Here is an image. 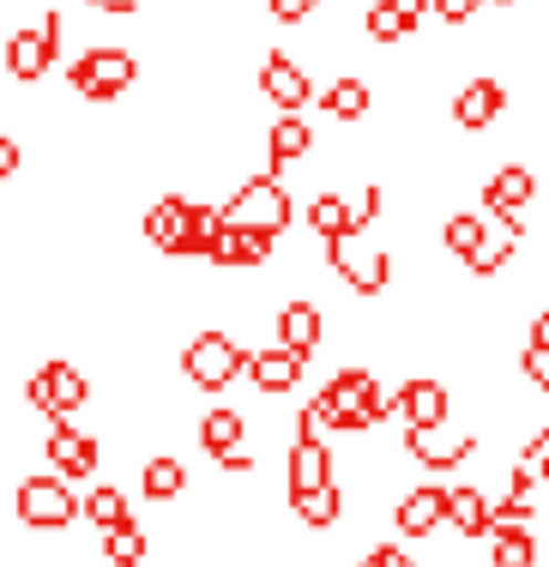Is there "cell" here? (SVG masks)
Returning a JSON list of instances; mask_svg holds the SVG:
<instances>
[{"mask_svg": "<svg viewBox=\"0 0 549 567\" xmlns=\"http://www.w3.org/2000/svg\"><path fill=\"white\" fill-rule=\"evenodd\" d=\"M224 218L230 224H248V229H266V236H284L290 224H297V199H290L284 175H248V182H236V194L224 199Z\"/></svg>", "mask_w": 549, "mask_h": 567, "instance_id": "6da1fadb", "label": "cell"}, {"mask_svg": "<svg viewBox=\"0 0 549 567\" xmlns=\"http://www.w3.org/2000/svg\"><path fill=\"white\" fill-rule=\"evenodd\" d=\"M182 374H187V386H199V393H224V386H236L248 374V350L236 344L224 327H206V332L187 339Z\"/></svg>", "mask_w": 549, "mask_h": 567, "instance_id": "7a4b0ae2", "label": "cell"}, {"mask_svg": "<svg viewBox=\"0 0 549 567\" xmlns=\"http://www.w3.org/2000/svg\"><path fill=\"white\" fill-rule=\"evenodd\" d=\"M133 79H139V61H133L127 49H115V43H91L85 55L66 66V85H73L85 103H115L122 91H133Z\"/></svg>", "mask_w": 549, "mask_h": 567, "instance_id": "3957f363", "label": "cell"}, {"mask_svg": "<svg viewBox=\"0 0 549 567\" xmlns=\"http://www.w3.org/2000/svg\"><path fill=\"white\" fill-rule=\"evenodd\" d=\"M405 453H411V465L428 471V477H453V471H465L484 453V435H477V429H459V423L405 429Z\"/></svg>", "mask_w": 549, "mask_h": 567, "instance_id": "277c9868", "label": "cell"}, {"mask_svg": "<svg viewBox=\"0 0 549 567\" xmlns=\"http://www.w3.org/2000/svg\"><path fill=\"white\" fill-rule=\"evenodd\" d=\"M484 212L495 224H507V229H519V236H531L526 229V212L538 206V194H543V182H538V169L531 164H495L489 175H484Z\"/></svg>", "mask_w": 549, "mask_h": 567, "instance_id": "5b68a950", "label": "cell"}, {"mask_svg": "<svg viewBox=\"0 0 549 567\" xmlns=\"http://www.w3.org/2000/svg\"><path fill=\"white\" fill-rule=\"evenodd\" d=\"M12 513H19L24 532H66V525L85 513V502H79L61 477H24L19 495H12Z\"/></svg>", "mask_w": 549, "mask_h": 567, "instance_id": "8992f818", "label": "cell"}, {"mask_svg": "<svg viewBox=\"0 0 549 567\" xmlns=\"http://www.w3.org/2000/svg\"><path fill=\"white\" fill-rule=\"evenodd\" d=\"M24 399H31L37 411L49 416V423H66V416H73L79 404L91 399V381L73 369V362H43V369L24 381Z\"/></svg>", "mask_w": 549, "mask_h": 567, "instance_id": "52a82bcc", "label": "cell"}, {"mask_svg": "<svg viewBox=\"0 0 549 567\" xmlns=\"http://www.w3.org/2000/svg\"><path fill=\"white\" fill-rule=\"evenodd\" d=\"M260 97L272 103L278 115H302L308 97H314V73H308L297 55H284V49H266V61H260Z\"/></svg>", "mask_w": 549, "mask_h": 567, "instance_id": "ba28073f", "label": "cell"}, {"mask_svg": "<svg viewBox=\"0 0 549 567\" xmlns=\"http://www.w3.org/2000/svg\"><path fill=\"white\" fill-rule=\"evenodd\" d=\"M441 525H447V483H411L393 502V532L405 537V544H423Z\"/></svg>", "mask_w": 549, "mask_h": 567, "instance_id": "9c48e42d", "label": "cell"}, {"mask_svg": "<svg viewBox=\"0 0 549 567\" xmlns=\"http://www.w3.org/2000/svg\"><path fill=\"white\" fill-rule=\"evenodd\" d=\"M501 115H507V85L495 73H472L453 91V127L459 133H489Z\"/></svg>", "mask_w": 549, "mask_h": 567, "instance_id": "30bf717a", "label": "cell"}, {"mask_svg": "<svg viewBox=\"0 0 549 567\" xmlns=\"http://www.w3.org/2000/svg\"><path fill=\"white\" fill-rule=\"evenodd\" d=\"M284 477H290V495H308V489H327V483H339V458H332L327 435H297V441H290Z\"/></svg>", "mask_w": 549, "mask_h": 567, "instance_id": "8fae6325", "label": "cell"}, {"mask_svg": "<svg viewBox=\"0 0 549 567\" xmlns=\"http://www.w3.org/2000/svg\"><path fill=\"white\" fill-rule=\"evenodd\" d=\"M398 416H405V429L453 423V386L441 381V374H417V381H398Z\"/></svg>", "mask_w": 549, "mask_h": 567, "instance_id": "7c38bea8", "label": "cell"}, {"mask_svg": "<svg viewBox=\"0 0 549 567\" xmlns=\"http://www.w3.org/2000/svg\"><path fill=\"white\" fill-rule=\"evenodd\" d=\"M302 369H308V357H297V350H284V344L248 350V381H253V393H266V399H290L302 386Z\"/></svg>", "mask_w": 549, "mask_h": 567, "instance_id": "4fadbf2b", "label": "cell"}, {"mask_svg": "<svg viewBox=\"0 0 549 567\" xmlns=\"http://www.w3.org/2000/svg\"><path fill=\"white\" fill-rule=\"evenodd\" d=\"M447 525L465 537V544H489L495 495L484 489V483H447Z\"/></svg>", "mask_w": 549, "mask_h": 567, "instance_id": "5bb4252c", "label": "cell"}, {"mask_svg": "<svg viewBox=\"0 0 549 567\" xmlns=\"http://www.w3.org/2000/svg\"><path fill=\"white\" fill-rule=\"evenodd\" d=\"M272 332H278V344H284V350L314 357V350L327 344V315H320V302H308V296H290V302L278 308Z\"/></svg>", "mask_w": 549, "mask_h": 567, "instance_id": "9a60e30c", "label": "cell"}, {"mask_svg": "<svg viewBox=\"0 0 549 567\" xmlns=\"http://www.w3.org/2000/svg\"><path fill=\"white\" fill-rule=\"evenodd\" d=\"M187 218H194V199L164 194L152 212H145V241H152L157 254H169V260H182L187 254Z\"/></svg>", "mask_w": 549, "mask_h": 567, "instance_id": "2e32d148", "label": "cell"}, {"mask_svg": "<svg viewBox=\"0 0 549 567\" xmlns=\"http://www.w3.org/2000/svg\"><path fill=\"white\" fill-rule=\"evenodd\" d=\"M49 465H55V477H97V465H103L97 435L55 423V429H49Z\"/></svg>", "mask_w": 549, "mask_h": 567, "instance_id": "e0dca14e", "label": "cell"}, {"mask_svg": "<svg viewBox=\"0 0 549 567\" xmlns=\"http://www.w3.org/2000/svg\"><path fill=\"white\" fill-rule=\"evenodd\" d=\"M314 157V127H308L302 115H278L272 127H266V169L272 175H284V169H297Z\"/></svg>", "mask_w": 549, "mask_h": 567, "instance_id": "ac0fdd59", "label": "cell"}, {"mask_svg": "<svg viewBox=\"0 0 549 567\" xmlns=\"http://www.w3.org/2000/svg\"><path fill=\"white\" fill-rule=\"evenodd\" d=\"M55 55H61V43L43 31V24H37V31H12V37H7V73L19 79V85H37Z\"/></svg>", "mask_w": 549, "mask_h": 567, "instance_id": "d6986e66", "label": "cell"}, {"mask_svg": "<svg viewBox=\"0 0 549 567\" xmlns=\"http://www.w3.org/2000/svg\"><path fill=\"white\" fill-rule=\"evenodd\" d=\"M489 567H543L538 525H495L489 532Z\"/></svg>", "mask_w": 549, "mask_h": 567, "instance_id": "ffe728a7", "label": "cell"}, {"mask_svg": "<svg viewBox=\"0 0 549 567\" xmlns=\"http://www.w3.org/2000/svg\"><path fill=\"white\" fill-rule=\"evenodd\" d=\"M344 489L339 483H327V489H308V495H290V513H297L302 532H339L344 525Z\"/></svg>", "mask_w": 549, "mask_h": 567, "instance_id": "44dd1931", "label": "cell"}, {"mask_svg": "<svg viewBox=\"0 0 549 567\" xmlns=\"http://www.w3.org/2000/svg\"><path fill=\"white\" fill-rule=\"evenodd\" d=\"M320 103H327L332 121H351L356 127V121H369V110H374V85L363 73H339L327 91H320Z\"/></svg>", "mask_w": 549, "mask_h": 567, "instance_id": "7402d4cb", "label": "cell"}, {"mask_svg": "<svg viewBox=\"0 0 549 567\" xmlns=\"http://www.w3.org/2000/svg\"><path fill=\"white\" fill-rule=\"evenodd\" d=\"M302 224L314 229L320 241H339V236H351V194H344V187H320V194L308 199Z\"/></svg>", "mask_w": 549, "mask_h": 567, "instance_id": "603a6c76", "label": "cell"}, {"mask_svg": "<svg viewBox=\"0 0 549 567\" xmlns=\"http://www.w3.org/2000/svg\"><path fill=\"white\" fill-rule=\"evenodd\" d=\"M489 212H447V218H441V229H435V236H441V254H453V260H472V254H477V241H484L489 236Z\"/></svg>", "mask_w": 549, "mask_h": 567, "instance_id": "cb8c5ba5", "label": "cell"}, {"mask_svg": "<svg viewBox=\"0 0 549 567\" xmlns=\"http://www.w3.org/2000/svg\"><path fill=\"white\" fill-rule=\"evenodd\" d=\"M242 441H248V416H242V411H230V404H218V411H206V416H199V447H206L211 458L236 453Z\"/></svg>", "mask_w": 549, "mask_h": 567, "instance_id": "d4e9b609", "label": "cell"}, {"mask_svg": "<svg viewBox=\"0 0 549 567\" xmlns=\"http://www.w3.org/2000/svg\"><path fill=\"white\" fill-rule=\"evenodd\" d=\"M363 37H369L374 49H386V55H393V49H398V43H411L417 31H411V24L398 19L393 0H369V7H363Z\"/></svg>", "mask_w": 549, "mask_h": 567, "instance_id": "484cf974", "label": "cell"}, {"mask_svg": "<svg viewBox=\"0 0 549 567\" xmlns=\"http://www.w3.org/2000/svg\"><path fill=\"white\" fill-rule=\"evenodd\" d=\"M139 489H145V502H176V495L187 489V465H182V458H169V453L145 458Z\"/></svg>", "mask_w": 549, "mask_h": 567, "instance_id": "4316f807", "label": "cell"}, {"mask_svg": "<svg viewBox=\"0 0 549 567\" xmlns=\"http://www.w3.org/2000/svg\"><path fill=\"white\" fill-rule=\"evenodd\" d=\"M103 556H110L115 567H145V556H152V544H145V525H115V532H103Z\"/></svg>", "mask_w": 549, "mask_h": 567, "instance_id": "83f0119b", "label": "cell"}, {"mask_svg": "<svg viewBox=\"0 0 549 567\" xmlns=\"http://www.w3.org/2000/svg\"><path fill=\"white\" fill-rule=\"evenodd\" d=\"M85 519L97 525V532H115V525H127L133 513H127V495L115 489V483H97V489L85 495Z\"/></svg>", "mask_w": 549, "mask_h": 567, "instance_id": "f1b7e54d", "label": "cell"}, {"mask_svg": "<svg viewBox=\"0 0 549 567\" xmlns=\"http://www.w3.org/2000/svg\"><path fill=\"white\" fill-rule=\"evenodd\" d=\"M484 7H489V0H435V19L447 24V31H465Z\"/></svg>", "mask_w": 549, "mask_h": 567, "instance_id": "f546056e", "label": "cell"}, {"mask_svg": "<svg viewBox=\"0 0 549 567\" xmlns=\"http://www.w3.org/2000/svg\"><path fill=\"white\" fill-rule=\"evenodd\" d=\"M266 7H272L278 24H308L320 12V0H266Z\"/></svg>", "mask_w": 549, "mask_h": 567, "instance_id": "4dcf8cb0", "label": "cell"}, {"mask_svg": "<svg viewBox=\"0 0 549 567\" xmlns=\"http://www.w3.org/2000/svg\"><path fill=\"white\" fill-rule=\"evenodd\" d=\"M526 350L531 357H549V308H538V315L526 320Z\"/></svg>", "mask_w": 549, "mask_h": 567, "instance_id": "1f68e13d", "label": "cell"}, {"mask_svg": "<svg viewBox=\"0 0 549 567\" xmlns=\"http://www.w3.org/2000/svg\"><path fill=\"white\" fill-rule=\"evenodd\" d=\"M19 164H24V145L12 140V133H0V187H7L12 175H19Z\"/></svg>", "mask_w": 549, "mask_h": 567, "instance_id": "d6a6232c", "label": "cell"}, {"mask_svg": "<svg viewBox=\"0 0 549 567\" xmlns=\"http://www.w3.org/2000/svg\"><path fill=\"white\" fill-rule=\"evenodd\" d=\"M398 19L411 24V31H423V19H435V0H393Z\"/></svg>", "mask_w": 549, "mask_h": 567, "instance_id": "836d02e7", "label": "cell"}, {"mask_svg": "<svg viewBox=\"0 0 549 567\" xmlns=\"http://www.w3.org/2000/svg\"><path fill=\"white\" fill-rule=\"evenodd\" d=\"M369 561L374 567H417V561H411V549H398V544H374Z\"/></svg>", "mask_w": 549, "mask_h": 567, "instance_id": "e575fe53", "label": "cell"}, {"mask_svg": "<svg viewBox=\"0 0 549 567\" xmlns=\"http://www.w3.org/2000/svg\"><path fill=\"white\" fill-rule=\"evenodd\" d=\"M85 7H103V12H139V0H85Z\"/></svg>", "mask_w": 549, "mask_h": 567, "instance_id": "d590c367", "label": "cell"}, {"mask_svg": "<svg viewBox=\"0 0 549 567\" xmlns=\"http://www.w3.org/2000/svg\"><path fill=\"white\" fill-rule=\"evenodd\" d=\"M531 465H538V477L549 483V453H538V458H531Z\"/></svg>", "mask_w": 549, "mask_h": 567, "instance_id": "8d00e7d4", "label": "cell"}, {"mask_svg": "<svg viewBox=\"0 0 549 567\" xmlns=\"http://www.w3.org/2000/svg\"><path fill=\"white\" fill-rule=\"evenodd\" d=\"M495 7H519V0H495Z\"/></svg>", "mask_w": 549, "mask_h": 567, "instance_id": "74e56055", "label": "cell"}, {"mask_svg": "<svg viewBox=\"0 0 549 567\" xmlns=\"http://www.w3.org/2000/svg\"><path fill=\"white\" fill-rule=\"evenodd\" d=\"M351 567H374V561H369V556H363V561H351Z\"/></svg>", "mask_w": 549, "mask_h": 567, "instance_id": "f35d334b", "label": "cell"}, {"mask_svg": "<svg viewBox=\"0 0 549 567\" xmlns=\"http://www.w3.org/2000/svg\"><path fill=\"white\" fill-rule=\"evenodd\" d=\"M543 525H549V513H543Z\"/></svg>", "mask_w": 549, "mask_h": 567, "instance_id": "ab89813d", "label": "cell"}]
</instances>
